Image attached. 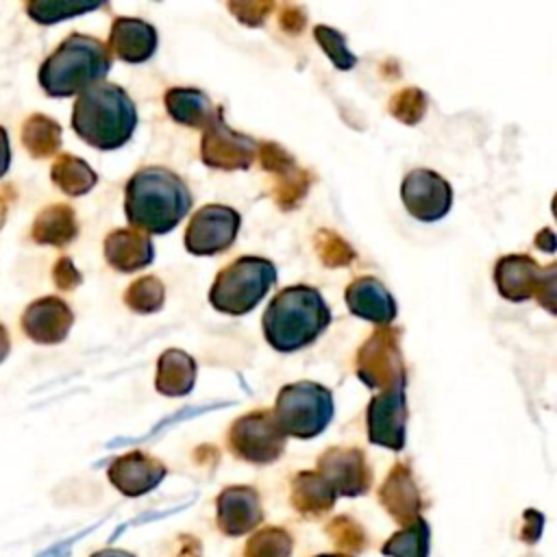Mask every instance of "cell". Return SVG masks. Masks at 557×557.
I'll return each instance as SVG.
<instances>
[{
    "label": "cell",
    "mask_w": 557,
    "mask_h": 557,
    "mask_svg": "<svg viewBox=\"0 0 557 557\" xmlns=\"http://www.w3.org/2000/svg\"><path fill=\"white\" fill-rule=\"evenodd\" d=\"M337 496H361L372 485V470L363 450L355 446H333L318 457V468Z\"/></svg>",
    "instance_id": "5bb4252c"
},
{
    "label": "cell",
    "mask_w": 557,
    "mask_h": 557,
    "mask_svg": "<svg viewBox=\"0 0 557 557\" xmlns=\"http://www.w3.org/2000/svg\"><path fill=\"white\" fill-rule=\"evenodd\" d=\"M535 246L542 248V250H546V252H553V250H555V235H553V231H550V228L540 231V233L535 235Z\"/></svg>",
    "instance_id": "ee69618b"
},
{
    "label": "cell",
    "mask_w": 557,
    "mask_h": 557,
    "mask_svg": "<svg viewBox=\"0 0 557 557\" xmlns=\"http://www.w3.org/2000/svg\"><path fill=\"white\" fill-rule=\"evenodd\" d=\"M331 324V309L309 285L283 287L263 311L265 342L278 352H294L313 344Z\"/></svg>",
    "instance_id": "7a4b0ae2"
},
{
    "label": "cell",
    "mask_w": 557,
    "mask_h": 557,
    "mask_svg": "<svg viewBox=\"0 0 557 557\" xmlns=\"http://www.w3.org/2000/svg\"><path fill=\"white\" fill-rule=\"evenodd\" d=\"M357 376L370 389H389L405 385V361L400 352V331L379 326L357 350Z\"/></svg>",
    "instance_id": "52a82bcc"
},
{
    "label": "cell",
    "mask_w": 557,
    "mask_h": 557,
    "mask_svg": "<svg viewBox=\"0 0 557 557\" xmlns=\"http://www.w3.org/2000/svg\"><path fill=\"white\" fill-rule=\"evenodd\" d=\"M165 466L144 450H131L109 463L107 476L111 485L128 498H137L154 490L165 479Z\"/></svg>",
    "instance_id": "e0dca14e"
},
{
    "label": "cell",
    "mask_w": 557,
    "mask_h": 557,
    "mask_svg": "<svg viewBox=\"0 0 557 557\" xmlns=\"http://www.w3.org/2000/svg\"><path fill=\"white\" fill-rule=\"evenodd\" d=\"M181 542H183L185 546H181V550H178L176 557H200V542H198L196 537L183 535Z\"/></svg>",
    "instance_id": "7bdbcfd3"
},
{
    "label": "cell",
    "mask_w": 557,
    "mask_h": 557,
    "mask_svg": "<svg viewBox=\"0 0 557 557\" xmlns=\"http://www.w3.org/2000/svg\"><path fill=\"white\" fill-rule=\"evenodd\" d=\"M11 350V337H9V331L4 329V324H0V363L7 359Z\"/></svg>",
    "instance_id": "f6af8a7d"
},
{
    "label": "cell",
    "mask_w": 557,
    "mask_h": 557,
    "mask_svg": "<svg viewBox=\"0 0 557 557\" xmlns=\"http://www.w3.org/2000/svg\"><path fill=\"white\" fill-rule=\"evenodd\" d=\"M137 126V109L131 96L113 83H98L78 94L72 109V128L98 150L124 146Z\"/></svg>",
    "instance_id": "3957f363"
},
{
    "label": "cell",
    "mask_w": 557,
    "mask_h": 557,
    "mask_svg": "<svg viewBox=\"0 0 557 557\" xmlns=\"http://www.w3.org/2000/svg\"><path fill=\"white\" fill-rule=\"evenodd\" d=\"M535 298H537V302H540L542 307H546L550 313L555 311V307H553V300H555V265L544 268V278H542V283H540V289H537Z\"/></svg>",
    "instance_id": "60d3db41"
},
{
    "label": "cell",
    "mask_w": 557,
    "mask_h": 557,
    "mask_svg": "<svg viewBox=\"0 0 557 557\" xmlns=\"http://www.w3.org/2000/svg\"><path fill=\"white\" fill-rule=\"evenodd\" d=\"M285 433L278 429L272 409H257L239 416L228 429V446L237 459L248 463H272L285 450Z\"/></svg>",
    "instance_id": "ba28073f"
},
{
    "label": "cell",
    "mask_w": 557,
    "mask_h": 557,
    "mask_svg": "<svg viewBox=\"0 0 557 557\" xmlns=\"http://www.w3.org/2000/svg\"><path fill=\"white\" fill-rule=\"evenodd\" d=\"M89 557H135V555L128 553V550H122V548H102V550H96Z\"/></svg>",
    "instance_id": "bcb514c9"
},
{
    "label": "cell",
    "mask_w": 557,
    "mask_h": 557,
    "mask_svg": "<svg viewBox=\"0 0 557 557\" xmlns=\"http://www.w3.org/2000/svg\"><path fill=\"white\" fill-rule=\"evenodd\" d=\"M52 283L61 292H72L83 283V274L78 272V268L70 257H59L52 268Z\"/></svg>",
    "instance_id": "74e56055"
},
{
    "label": "cell",
    "mask_w": 557,
    "mask_h": 557,
    "mask_svg": "<svg viewBox=\"0 0 557 557\" xmlns=\"http://www.w3.org/2000/svg\"><path fill=\"white\" fill-rule=\"evenodd\" d=\"M326 535L333 540V544L339 548L344 555H355L361 553L368 546V535L366 529L350 516H335L326 524Z\"/></svg>",
    "instance_id": "d6a6232c"
},
{
    "label": "cell",
    "mask_w": 557,
    "mask_h": 557,
    "mask_svg": "<svg viewBox=\"0 0 557 557\" xmlns=\"http://www.w3.org/2000/svg\"><path fill=\"white\" fill-rule=\"evenodd\" d=\"M400 198L409 215L420 222H435L450 211L453 187L442 174L429 168H416L405 174L400 183Z\"/></svg>",
    "instance_id": "8fae6325"
},
{
    "label": "cell",
    "mask_w": 557,
    "mask_h": 557,
    "mask_svg": "<svg viewBox=\"0 0 557 557\" xmlns=\"http://www.w3.org/2000/svg\"><path fill=\"white\" fill-rule=\"evenodd\" d=\"M315 557H350V555H344V553H322V555H315Z\"/></svg>",
    "instance_id": "c3c4849f"
},
{
    "label": "cell",
    "mask_w": 557,
    "mask_h": 557,
    "mask_svg": "<svg viewBox=\"0 0 557 557\" xmlns=\"http://www.w3.org/2000/svg\"><path fill=\"white\" fill-rule=\"evenodd\" d=\"M11 165V144L4 126H0V178L9 172Z\"/></svg>",
    "instance_id": "b9f144b4"
},
{
    "label": "cell",
    "mask_w": 557,
    "mask_h": 557,
    "mask_svg": "<svg viewBox=\"0 0 557 557\" xmlns=\"http://www.w3.org/2000/svg\"><path fill=\"white\" fill-rule=\"evenodd\" d=\"M22 331L28 339L35 344H61L72 324H74V313L70 305L59 298V296H44L33 300L24 313H22Z\"/></svg>",
    "instance_id": "2e32d148"
},
{
    "label": "cell",
    "mask_w": 557,
    "mask_h": 557,
    "mask_svg": "<svg viewBox=\"0 0 557 557\" xmlns=\"http://www.w3.org/2000/svg\"><path fill=\"white\" fill-rule=\"evenodd\" d=\"M196 361L191 355L178 348H170L161 352L157 361V374H154V387L163 396H187L194 389L196 383Z\"/></svg>",
    "instance_id": "cb8c5ba5"
},
{
    "label": "cell",
    "mask_w": 557,
    "mask_h": 557,
    "mask_svg": "<svg viewBox=\"0 0 557 557\" xmlns=\"http://www.w3.org/2000/svg\"><path fill=\"white\" fill-rule=\"evenodd\" d=\"M242 215L226 205L200 207L185 228V250L196 257H213L228 250L239 233Z\"/></svg>",
    "instance_id": "30bf717a"
},
{
    "label": "cell",
    "mask_w": 557,
    "mask_h": 557,
    "mask_svg": "<svg viewBox=\"0 0 557 557\" xmlns=\"http://www.w3.org/2000/svg\"><path fill=\"white\" fill-rule=\"evenodd\" d=\"M104 259L117 272H137L152 263L154 246L150 237L135 228H117L104 237Z\"/></svg>",
    "instance_id": "7402d4cb"
},
{
    "label": "cell",
    "mask_w": 557,
    "mask_h": 557,
    "mask_svg": "<svg viewBox=\"0 0 557 557\" xmlns=\"http://www.w3.org/2000/svg\"><path fill=\"white\" fill-rule=\"evenodd\" d=\"M368 440L389 450L405 448L407 435V396L405 385L383 389L372 396L366 409Z\"/></svg>",
    "instance_id": "4fadbf2b"
},
{
    "label": "cell",
    "mask_w": 557,
    "mask_h": 557,
    "mask_svg": "<svg viewBox=\"0 0 557 557\" xmlns=\"http://www.w3.org/2000/svg\"><path fill=\"white\" fill-rule=\"evenodd\" d=\"M7 189H0V228L7 222V213H9V200H7Z\"/></svg>",
    "instance_id": "7dc6e473"
},
{
    "label": "cell",
    "mask_w": 557,
    "mask_h": 557,
    "mask_svg": "<svg viewBox=\"0 0 557 557\" xmlns=\"http://www.w3.org/2000/svg\"><path fill=\"white\" fill-rule=\"evenodd\" d=\"M335 405L329 387L313 381L287 383L278 389L272 416L285 437L311 440L333 420Z\"/></svg>",
    "instance_id": "8992f818"
},
{
    "label": "cell",
    "mask_w": 557,
    "mask_h": 557,
    "mask_svg": "<svg viewBox=\"0 0 557 557\" xmlns=\"http://www.w3.org/2000/svg\"><path fill=\"white\" fill-rule=\"evenodd\" d=\"M187 183L172 170L146 165L137 170L124 189V213L131 226L141 233L163 235L172 231L191 209Z\"/></svg>",
    "instance_id": "6da1fadb"
},
{
    "label": "cell",
    "mask_w": 557,
    "mask_h": 557,
    "mask_svg": "<svg viewBox=\"0 0 557 557\" xmlns=\"http://www.w3.org/2000/svg\"><path fill=\"white\" fill-rule=\"evenodd\" d=\"M542 527H544V516L535 509H527L522 513V533L520 540H524L527 544H535L542 535Z\"/></svg>",
    "instance_id": "ab89813d"
},
{
    "label": "cell",
    "mask_w": 557,
    "mask_h": 557,
    "mask_svg": "<svg viewBox=\"0 0 557 557\" xmlns=\"http://www.w3.org/2000/svg\"><path fill=\"white\" fill-rule=\"evenodd\" d=\"M98 2H74V0H28L24 4L26 13L37 24H57L61 20H70L89 11L100 9Z\"/></svg>",
    "instance_id": "4dcf8cb0"
},
{
    "label": "cell",
    "mask_w": 557,
    "mask_h": 557,
    "mask_svg": "<svg viewBox=\"0 0 557 557\" xmlns=\"http://www.w3.org/2000/svg\"><path fill=\"white\" fill-rule=\"evenodd\" d=\"M261 168L272 176V198L283 211L296 209L309 191L311 172L302 170L296 159L278 144L263 141L257 152Z\"/></svg>",
    "instance_id": "7c38bea8"
},
{
    "label": "cell",
    "mask_w": 557,
    "mask_h": 557,
    "mask_svg": "<svg viewBox=\"0 0 557 557\" xmlns=\"http://www.w3.org/2000/svg\"><path fill=\"white\" fill-rule=\"evenodd\" d=\"M124 302L135 313H141V315L154 313L165 302V287L157 276H150V274L139 276L126 287Z\"/></svg>",
    "instance_id": "1f68e13d"
},
{
    "label": "cell",
    "mask_w": 557,
    "mask_h": 557,
    "mask_svg": "<svg viewBox=\"0 0 557 557\" xmlns=\"http://www.w3.org/2000/svg\"><path fill=\"white\" fill-rule=\"evenodd\" d=\"M259 152V141H255L250 135L233 131L224 117L222 109L218 107L209 122L202 128L200 139V157L207 168L213 170H248Z\"/></svg>",
    "instance_id": "9c48e42d"
},
{
    "label": "cell",
    "mask_w": 557,
    "mask_h": 557,
    "mask_svg": "<svg viewBox=\"0 0 557 557\" xmlns=\"http://www.w3.org/2000/svg\"><path fill=\"white\" fill-rule=\"evenodd\" d=\"M263 520L259 492L250 485H228L215 498L218 529L228 537L255 531Z\"/></svg>",
    "instance_id": "9a60e30c"
},
{
    "label": "cell",
    "mask_w": 557,
    "mask_h": 557,
    "mask_svg": "<svg viewBox=\"0 0 557 557\" xmlns=\"http://www.w3.org/2000/svg\"><path fill=\"white\" fill-rule=\"evenodd\" d=\"M159 46L157 28L139 17H115L109 30V52L124 63L148 61Z\"/></svg>",
    "instance_id": "d6986e66"
},
{
    "label": "cell",
    "mask_w": 557,
    "mask_h": 557,
    "mask_svg": "<svg viewBox=\"0 0 557 557\" xmlns=\"http://www.w3.org/2000/svg\"><path fill=\"white\" fill-rule=\"evenodd\" d=\"M294 537L283 527H263L257 529L246 546L244 557H292Z\"/></svg>",
    "instance_id": "f546056e"
},
{
    "label": "cell",
    "mask_w": 557,
    "mask_h": 557,
    "mask_svg": "<svg viewBox=\"0 0 557 557\" xmlns=\"http://www.w3.org/2000/svg\"><path fill=\"white\" fill-rule=\"evenodd\" d=\"M163 102L168 115L174 122L194 128H205V124L215 111L211 98L196 87H172L165 91Z\"/></svg>",
    "instance_id": "484cf974"
},
{
    "label": "cell",
    "mask_w": 557,
    "mask_h": 557,
    "mask_svg": "<svg viewBox=\"0 0 557 557\" xmlns=\"http://www.w3.org/2000/svg\"><path fill=\"white\" fill-rule=\"evenodd\" d=\"M426 107H429L426 94L418 87H405V89L396 91L387 104L392 117H396L398 122H403L407 126L418 124L424 117Z\"/></svg>",
    "instance_id": "e575fe53"
},
{
    "label": "cell",
    "mask_w": 557,
    "mask_h": 557,
    "mask_svg": "<svg viewBox=\"0 0 557 557\" xmlns=\"http://www.w3.org/2000/svg\"><path fill=\"white\" fill-rule=\"evenodd\" d=\"M111 70L109 48L89 35L72 33L39 65V85L52 98H67L102 83Z\"/></svg>",
    "instance_id": "277c9868"
},
{
    "label": "cell",
    "mask_w": 557,
    "mask_h": 557,
    "mask_svg": "<svg viewBox=\"0 0 557 557\" xmlns=\"http://www.w3.org/2000/svg\"><path fill=\"white\" fill-rule=\"evenodd\" d=\"M78 235V220L70 205H50L37 213L30 237L41 246H67Z\"/></svg>",
    "instance_id": "d4e9b609"
},
{
    "label": "cell",
    "mask_w": 557,
    "mask_h": 557,
    "mask_svg": "<svg viewBox=\"0 0 557 557\" xmlns=\"http://www.w3.org/2000/svg\"><path fill=\"white\" fill-rule=\"evenodd\" d=\"M315 252H318V259L326 265V268H346L355 261V250L352 246L342 237L337 235L335 231L331 228H320L315 233Z\"/></svg>",
    "instance_id": "836d02e7"
},
{
    "label": "cell",
    "mask_w": 557,
    "mask_h": 557,
    "mask_svg": "<svg viewBox=\"0 0 557 557\" xmlns=\"http://www.w3.org/2000/svg\"><path fill=\"white\" fill-rule=\"evenodd\" d=\"M276 268L263 257H237L215 274L209 302L215 311L244 315L252 311L276 283Z\"/></svg>",
    "instance_id": "5b68a950"
},
{
    "label": "cell",
    "mask_w": 557,
    "mask_h": 557,
    "mask_svg": "<svg viewBox=\"0 0 557 557\" xmlns=\"http://www.w3.org/2000/svg\"><path fill=\"white\" fill-rule=\"evenodd\" d=\"M228 11L246 26H261L274 11V2H228Z\"/></svg>",
    "instance_id": "8d00e7d4"
},
{
    "label": "cell",
    "mask_w": 557,
    "mask_h": 557,
    "mask_svg": "<svg viewBox=\"0 0 557 557\" xmlns=\"http://www.w3.org/2000/svg\"><path fill=\"white\" fill-rule=\"evenodd\" d=\"M22 144L28 150L30 157L35 159H46L52 157L59 148H61V124L57 120H52L50 115L44 113H33L24 120L22 124Z\"/></svg>",
    "instance_id": "83f0119b"
},
{
    "label": "cell",
    "mask_w": 557,
    "mask_h": 557,
    "mask_svg": "<svg viewBox=\"0 0 557 557\" xmlns=\"http://www.w3.org/2000/svg\"><path fill=\"white\" fill-rule=\"evenodd\" d=\"M431 550V527L420 516L405 529L396 531L381 548L387 557H429Z\"/></svg>",
    "instance_id": "f1b7e54d"
},
{
    "label": "cell",
    "mask_w": 557,
    "mask_h": 557,
    "mask_svg": "<svg viewBox=\"0 0 557 557\" xmlns=\"http://www.w3.org/2000/svg\"><path fill=\"white\" fill-rule=\"evenodd\" d=\"M50 178L67 196H83L91 191L98 183V174L94 172V168L70 152H63L54 159L50 168Z\"/></svg>",
    "instance_id": "4316f807"
},
{
    "label": "cell",
    "mask_w": 557,
    "mask_h": 557,
    "mask_svg": "<svg viewBox=\"0 0 557 557\" xmlns=\"http://www.w3.org/2000/svg\"><path fill=\"white\" fill-rule=\"evenodd\" d=\"M379 503L403 527L420 518L422 498L418 483L407 463H394L383 485L379 487Z\"/></svg>",
    "instance_id": "ac0fdd59"
},
{
    "label": "cell",
    "mask_w": 557,
    "mask_h": 557,
    "mask_svg": "<svg viewBox=\"0 0 557 557\" xmlns=\"http://www.w3.org/2000/svg\"><path fill=\"white\" fill-rule=\"evenodd\" d=\"M313 37H315V41L320 44V48L324 50V54L331 59V63L337 70L346 72V70H352L357 65L355 52H350V48L346 46V37L337 28L318 24L313 28Z\"/></svg>",
    "instance_id": "d590c367"
},
{
    "label": "cell",
    "mask_w": 557,
    "mask_h": 557,
    "mask_svg": "<svg viewBox=\"0 0 557 557\" xmlns=\"http://www.w3.org/2000/svg\"><path fill=\"white\" fill-rule=\"evenodd\" d=\"M292 507L302 518H322L329 513L337 500V494L326 483V479L315 470H302L294 474L292 479V492H289Z\"/></svg>",
    "instance_id": "603a6c76"
},
{
    "label": "cell",
    "mask_w": 557,
    "mask_h": 557,
    "mask_svg": "<svg viewBox=\"0 0 557 557\" xmlns=\"http://www.w3.org/2000/svg\"><path fill=\"white\" fill-rule=\"evenodd\" d=\"M305 24H307V13H305L302 7H298V4L281 7V11H278V26L285 33L298 35V33H302Z\"/></svg>",
    "instance_id": "f35d334b"
},
{
    "label": "cell",
    "mask_w": 557,
    "mask_h": 557,
    "mask_svg": "<svg viewBox=\"0 0 557 557\" xmlns=\"http://www.w3.org/2000/svg\"><path fill=\"white\" fill-rule=\"evenodd\" d=\"M346 305L352 315L374 322L379 326H389L396 318V300L389 289L374 276L355 278L344 292Z\"/></svg>",
    "instance_id": "ffe728a7"
},
{
    "label": "cell",
    "mask_w": 557,
    "mask_h": 557,
    "mask_svg": "<svg viewBox=\"0 0 557 557\" xmlns=\"http://www.w3.org/2000/svg\"><path fill=\"white\" fill-rule=\"evenodd\" d=\"M544 268L531 255H505L494 265V283L498 294L511 302H522L537 294Z\"/></svg>",
    "instance_id": "44dd1931"
}]
</instances>
